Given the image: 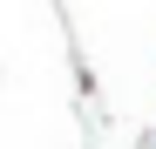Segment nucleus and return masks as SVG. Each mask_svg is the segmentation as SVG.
<instances>
[{"mask_svg": "<svg viewBox=\"0 0 156 149\" xmlns=\"http://www.w3.org/2000/svg\"><path fill=\"white\" fill-rule=\"evenodd\" d=\"M149 149H156V142H149Z\"/></svg>", "mask_w": 156, "mask_h": 149, "instance_id": "obj_1", "label": "nucleus"}]
</instances>
